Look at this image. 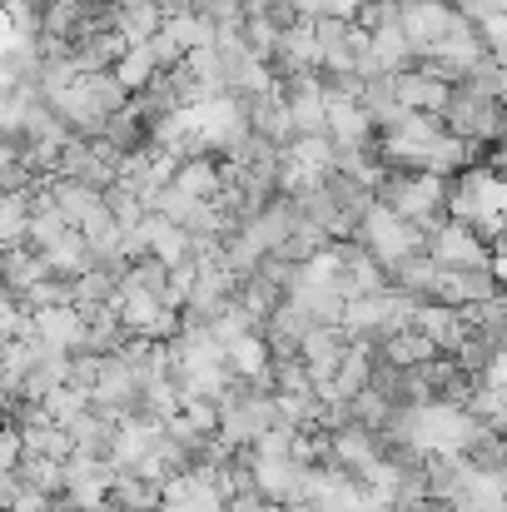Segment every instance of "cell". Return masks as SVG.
Listing matches in <instances>:
<instances>
[{
    "instance_id": "1",
    "label": "cell",
    "mask_w": 507,
    "mask_h": 512,
    "mask_svg": "<svg viewBox=\"0 0 507 512\" xmlns=\"http://www.w3.org/2000/svg\"><path fill=\"white\" fill-rule=\"evenodd\" d=\"M378 199L393 209V214H403V219H413L423 234H433L438 224V209L448 204V184H443V174H428V170H408V174H383V184H378Z\"/></svg>"
},
{
    "instance_id": "2",
    "label": "cell",
    "mask_w": 507,
    "mask_h": 512,
    "mask_svg": "<svg viewBox=\"0 0 507 512\" xmlns=\"http://www.w3.org/2000/svg\"><path fill=\"white\" fill-rule=\"evenodd\" d=\"M358 244L378 259V264H398V259H408V254H418L423 244H428V234L413 224V219H403V214H393L383 199H373L368 209H363V219H358Z\"/></svg>"
},
{
    "instance_id": "3",
    "label": "cell",
    "mask_w": 507,
    "mask_h": 512,
    "mask_svg": "<svg viewBox=\"0 0 507 512\" xmlns=\"http://www.w3.org/2000/svg\"><path fill=\"white\" fill-rule=\"evenodd\" d=\"M443 120L463 140H503L507 135V105L498 95L473 90V85H453V100H448Z\"/></svg>"
},
{
    "instance_id": "4",
    "label": "cell",
    "mask_w": 507,
    "mask_h": 512,
    "mask_svg": "<svg viewBox=\"0 0 507 512\" xmlns=\"http://www.w3.org/2000/svg\"><path fill=\"white\" fill-rule=\"evenodd\" d=\"M458 20H463V10H453L448 0H398V25H403L413 55H423V60L448 40V30Z\"/></svg>"
},
{
    "instance_id": "5",
    "label": "cell",
    "mask_w": 507,
    "mask_h": 512,
    "mask_svg": "<svg viewBox=\"0 0 507 512\" xmlns=\"http://www.w3.org/2000/svg\"><path fill=\"white\" fill-rule=\"evenodd\" d=\"M279 90H284V105H289L294 135H324V125H329V105H324V75H319V70L284 75V80H279Z\"/></svg>"
},
{
    "instance_id": "6",
    "label": "cell",
    "mask_w": 507,
    "mask_h": 512,
    "mask_svg": "<svg viewBox=\"0 0 507 512\" xmlns=\"http://www.w3.org/2000/svg\"><path fill=\"white\" fill-rule=\"evenodd\" d=\"M428 254H433L443 269H483V264H488L483 234H478L473 224H463V219L438 224V229L428 234Z\"/></svg>"
},
{
    "instance_id": "7",
    "label": "cell",
    "mask_w": 507,
    "mask_h": 512,
    "mask_svg": "<svg viewBox=\"0 0 507 512\" xmlns=\"http://www.w3.org/2000/svg\"><path fill=\"white\" fill-rule=\"evenodd\" d=\"M45 179V189H50V199L60 204V214L70 219V229H85L90 219H100L110 204H105V189H95V184H80V179H70V174H40Z\"/></svg>"
},
{
    "instance_id": "8",
    "label": "cell",
    "mask_w": 507,
    "mask_h": 512,
    "mask_svg": "<svg viewBox=\"0 0 507 512\" xmlns=\"http://www.w3.org/2000/svg\"><path fill=\"white\" fill-rule=\"evenodd\" d=\"M279 75H304V70H319V35H314V20H289L279 25V45H274V60Z\"/></svg>"
},
{
    "instance_id": "9",
    "label": "cell",
    "mask_w": 507,
    "mask_h": 512,
    "mask_svg": "<svg viewBox=\"0 0 507 512\" xmlns=\"http://www.w3.org/2000/svg\"><path fill=\"white\" fill-rule=\"evenodd\" d=\"M30 334L40 343H55L65 353L85 348V314L75 304H50V309H30Z\"/></svg>"
},
{
    "instance_id": "10",
    "label": "cell",
    "mask_w": 507,
    "mask_h": 512,
    "mask_svg": "<svg viewBox=\"0 0 507 512\" xmlns=\"http://www.w3.org/2000/svg\"><path fill=\"white\" fill-rule=\"evenodd\" d=\"M398 100H403V110H418V115H438L443 120V110L453 100V85L438 80L433 70H403L398 75Z\"/></svg>"
},
{
    "instance_id": "11",
    "label": "cell",
    "mask_w": 507,
    "mask_h": 512,
    "mask_svg": "<svg viewBox=\"0 0 507 512\" xmlns=\"http://www.w3.org/2000/svg\"><path fill=\"white\" fill-rule=\"evenodd\" d=\"M145 239H150V254L165 259L169 269L194 259V239H189V229L174 224V219H165V214H155V209L145 214Z\"/></svg>"
},
{
    "instance_id": "12",
    "label": "cell",
    "mask_w": 507,
    "mask_h": 512,
    "mask_svg": "<svg viewBox=\"0 0 507 512\" xmlns=\"http://www.w3.org/2000/svg\"><path fill=\"white\" fill-rule=\"evenodd\" d=\"M40 259H45V274H55V279H80L85 269H95L90 244H85V234H80V229L60 234L50 249H40Z\"/></svg>"
},
{
    "instance_id": "13",
    "label": "cell",
    "mask_w": 507,
    "mask_h": 512,
    "mask_svg": "<svg viewBox=\"0 0 507 512\" xmlns=\"http://www.w3.org/2000/svg\"><path fill=\"white\" fill-rule=\"evenodd\" d=\"M45 279V259L30 249V244H15V249H0V289L5 294H25L30 284H40Z\"/></svg>"
},
{
    "instance_id": "14",
    "label": "cell",
    "mask_w": 507,
    "mask_h": 512,
    "mask_svg": "<svg viewBox=\"0 0 507 512\" xmlns=\"http://www.w3.org/2000/svg\"><path fill=\"white\" fill-rule=\"evenodd\" d=\"M110 25L125 35V45H145V40L165 25V15H160L150 0H115V5H110Z\"/></svg>"
},
{
    "instance_id": "15",
    "label": "cell",
    "mask_w": 507,
    "mask_h": 512,
    "mask_svg": "<svg viewBox=\"0 0 507 512\" xmlns=\"http://www.w3.org/2000/svg\"><path fill=\"white\" fill-rule=\"evenodd\" d=\"M174 184H179L184 194H194V199H219V194H224V170H219L209 155H189V160H179Z\"/></svg>"
},
{
    "instance_id": "16",
    "label": "cell",
    "mask_w": 507,
    "mask_h": 512,
    "mask_svg": "<svg viewBox=\"0 0 507 512\" xmlns=\"http://www.w3.org/2000/svg\"><path fill=\"white\" fill-rule=\"evenodd\" d=\"M383 358L393 363V368H418V363H433L438 358V343L428 339L423 329H398V334H388V343H383Z\"/></svg>"
},
{
    "instance_id": "17",
    "label": "cell",
    "mask_w": 507,
    "mask_h": 512,
    "mask_svg": "<svg viewBox=\"0 0 507 512\" xmlns=\"http://www.w3.org/2000/svg\"><path fill=\"white\" fill-rule=\"evenodd\" d=\"M110 75L130 90V95H140V90H150V80L160 75V65H155V50H150V40L145 45H125V55L110 65Z\"/></svg>"
},
{
    "instance_id": "18",
    "label": "cell",
    "mask_w": 507,
    "mask_h": 512,
    "mask_svg": "<svg viewBox=\"0 0 507 512\" xmlns=\"http://www.w3.org/2000/svg\"><path fill=\"white\" fill-rule=\"evenodd\" d=\"M20 448L30 453V458H70V433L55 423V418H40V423H25L20 428Z\"/></svg>"
},
{
    "instance_id": "19",
    "label": "cell",
    "mask_w": 507,
    "mask_h": 512,
    "mask_svg": "<svg viewBox=\"0 0 507 512\" xmlns=\"http://www.w3.org/2000/svg\"><path fill=\"white\" fill-rule=\"evenodd\" d=\"M30 199H35V184H30V189H10V194H0V249L25 244V229H30Z\"/></svg>"
},
{
    "instance_id": "20",
    "label": "cell",
    "mask_w": 507,
    "mask_h": 512,
    "mask_svg": "<svg viewBox=\"0 0 507 512\" xmlns=\"http://www.w3.org/2000/svg\"><path fill=\"white\" fill-rule=\"evenodd\" d=\"M110 498H115L125 512H155L160 508V483H150L145 473H115Z\"/></svg>"
},
{
    "instance_id": "21",
    "label": "cell",
    "mask_w": 507,
    "mask_h": 512,
    "mask_svg": "<svg viewBox=\"0 0 507 512\" xmlns=\"http://www.w3.org/2000/svg\"><path fill=\"white\" fill-rule=\"evenodd\" d=\"M165 25L179 35V45L184 50H199V45H214V20L199 10V5H184V10H174V15H165Z\"/></svg>"
},
{
    "instance_id": "22",
    "label": "cell",
    "mask_w": 507,
    "mask_h": 512,
    "mask_svg": "<svg viewBox=\"0 0 507 512\" xmlns=\"http://www.w3.org/2000/svg\"><path fill=\"white\" fill-rule=\"evenodd\" d=\"M20 483H30V488H40V493H50V498H60L65 493V458H20Z\"/></svg>"
},
{
    "instance_id": "23",
    "label": "cell",
    "mask_w": 507,
    "mask_h": 512,
    "mask_svg": "<svg viewBox=\"0 0 507 512\" xmlns=\"http://www.w3.org/2000/svg\"><path fill=\"white\" fill-rule=\"evenodd\" d=\"M40 403H45V413H50L60 428H70V423L90 408V393H85V388H75V383H60V388H50Z\"/></svg>"
},
{
    "instance_id": "24",
    "label": "cell",
    "mask_w": 507,
    "mask_h": 512,
    "mask_svg": "<svg viewBox=\"0 0 507 512\" xmlns=\"http://www.w3.org/2000/svg\"><path fill=\"white\" fill-rule=\"evenodd\" d=\"M105 204H110V214H115V224H120V229H135V224L150 214V204H145L125 179H115V184L105 189Z\"/></svg>"
},
{
    "instance_id": "25",
    "label": "cell",
    "mask_w": 507,
    "mask_h": 512,
    "mask_svg": "<svg viewBox=\"0 0 507 512\" xmlns=\"http://www.w3.org/2000/svg\"><path fill=\"white\" fill-rule=\"evenodd\" d=\"M239 40H244V45H249L259 60H274V45H279V20H274V15H244Z\"/></svg>"
},
{
    "instance_id": "26",
    "label": "cell",
    "mask_w": 507,
    "mask_h": 512,
    "mask_svg": "<svg viewBox=\"0 0 507 512\" xmlns=\"http://www.w3.org/2000/svg\"><path fill=\"white\" fill-rule=\"evenodd\" d=\"M150 50H155V65H160V70H174V65H184V55H189V50L179 45V35H174L169 25H160V30L150 35Z\"/></svg>"
},
{
    "instance_id": "27",
    "label": "cell",
    "mask_w": 507,
    "mask_h": 512,
    "mask_svg": "<svg viewBox=\"0 0 507 512\" xmlns=\"http://www.w3.org/2000/svg\"><path fill=\"white\" fill-rule=\"evenodd\" d=\"M20 458H25V448H20V428H0V473H15L20 468Z\"/></svg>"
},
{
    "instance_id": "28",
    "label": "cell",
    "mask_w": 507,
    "mask_h": 512,
    "mask_svg": "<svg viewBox=\"0 0 507 512\" xmlns=\"http://www.w3.org/2000/svg\"><path fill=\"white\" fill-rule=\"evenodd\" d=\"M488 269H493V279H498V284H507V239H498V249H493Z\"/></svg>"
},
{
    "instance_id": "29",
    "label": "cell",
    "mask_w": 507,
    "mask_h": 512,
    "mask_svg": "<svg viewBox=\"0 0 507 512\" xmlns=\"http://www.w3.org/2000/svg\"><path fill=\"white\" fill-rule=\"evenodd\" d=\"M279 5H284V0H244L249 15H269V10H279Z\"/></svg>"
},
{
    "instance_id": "30",
    "label": "cell",
    "mask_w": 507,
    "mask_h": 512,
    "mask_svg": "<svg viewBox=\"0 0 507 512\" xmlns=\"http://www.w3.org/2000/svg\"><path fill=\"white\" fill-rule=\"evenodd\" d=\"M150 5H155V10H160V15H174V10H184V5H189V0H150Z\"/></svg>"
},
{
    "instance_id": "31",
    "label": "cell",
    "mask_w": 507,
    "mask_h": 512,
    "mask_svg": "<svg viewBox=\"0 0 507 512\" xmlns=\"http://www.w3.org/2000/svg\"><path fill=\"white\" fill-rule=\"evenodd\" d=\"M493 170L507 174V135H503V145H498V155H493Z\"/></svg>"
},
{
    "instance_id": "32",
    "label": "cell",
    "mask_w": 507,
    "mask_h": 512,
    "mask_svg": "<svg viewBox=\"0 0 507 512\" xmlns=\"http://www.w3.org/2000/svg\"><path fill=\"white\" fill-rule=\"evenodd\" d=\"M254 512H284V503H274V498H259V508Z\"/></svg>"
},
{
    "instance_id": "33",
    "label": "cell",
    "mask_w": 507,
    "mask_h": 512,
    "mask_svg": "<svg viewBox=\"0 0 507 512\" xmlns=\"http://www.w3.org/2000/svg\"><path fill=\"white\" fill-rule=\"evenodd\" d=\"M50 512H80V508H70V503H65V498H60V503H55V508Z\"/></svg>"
},
{
    "instance_id": "34",
    "label": "cell",
    "mask_w": 507,
    "mask_h": 512,
    "mask_svg": "<svg viewBox=\"0 0 507 512\" xmlns=\"http://www.w3.org/2000/svg\"><path fill=\"white\" fill-rule=\"evenodd\" d=\"M0 428H5V408H0Z\"/></svg>"
},
{
    "instance_id": "35",
    "label": "cell",
    "mask_w": 507,
    "mask_h": 512,
    "mask_svg": "<svg viewBox=\"0 0 507 512\" xmlns=\"http://www.w3.org/2000/svg\"><path fill=\"white\" fill-rule=\"evenodd\" d=\"M189 5H209V0H189Z\"/></svg>"
}]
</instances>
